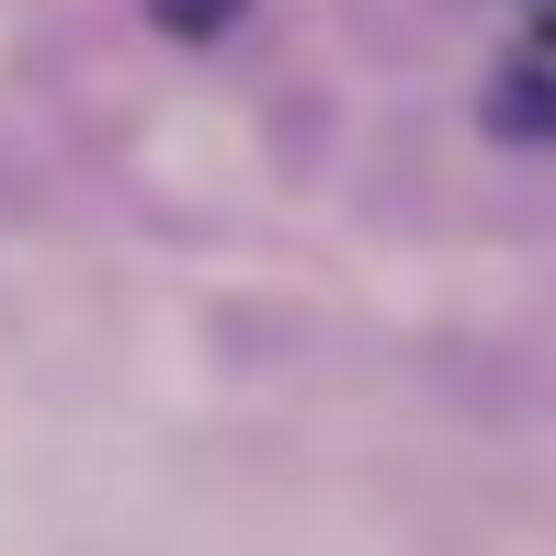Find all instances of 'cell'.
Here are the masks:
<instances>
[{
    "label": "cell",
    "instance_id": "2",
    "mask_svg": "<svg viewBox=\"0 0 556 556\" xmlns=\"http://www.w3.org/2000/svg\"><path fill=\"white\" fill-rule=\"evenodd\" d=\"M148 12H160L170 35H193V46H205V35H227V23L250 12V0H148Z\"/></svg>",
    "mask_w": 556,
    "mask_h": 556
},
{
    "label": "cell",
    "instance_id": "1",
    "mask_svg": "<svg viewBox=\"0 0 556 556\" xmlns=\"http://www.w3.org/2000/svg\"><path fill=\"white\" fill-rule=\"evenodd\" d=\"M489 125L500 137H556V68H511L489 91Z\"/></svg>",
    "mask_w": 556,
    "mask_h": 556
}]
</instances>
